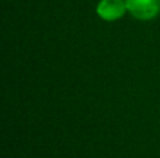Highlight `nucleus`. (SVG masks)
I'll list each match as a JSON object with an SVG mask.
<instances>
[{"mask_svg":"<svg viewBox=\"0 0 160 158\" xmlns=\"http://www.w3.org/2000/svg\"><path fill=\"white\" fill-rule=\"evenodd\" d=\"M97 16L108 22L117 21L128 13L125 0H100L96 7Z\"/></svg>","mask_w":160,"mask_h":158,"instance_id":"f03ea898","label":"nucleus"},{"mask_svg":"<svg viewBox=\"0 0 160 158\" xmlns=\"http://www.w3.org/2000/svg\"><path fill=\"white\" fill-rule=\"evenodd\" d=\"M128 13L136 20L150 21L160 14V0H125Z\"/></svg>","mask_w":160,"mask_h":158,"instance_id":"f257e3e1","label":"nucleus"}]
</instances>
